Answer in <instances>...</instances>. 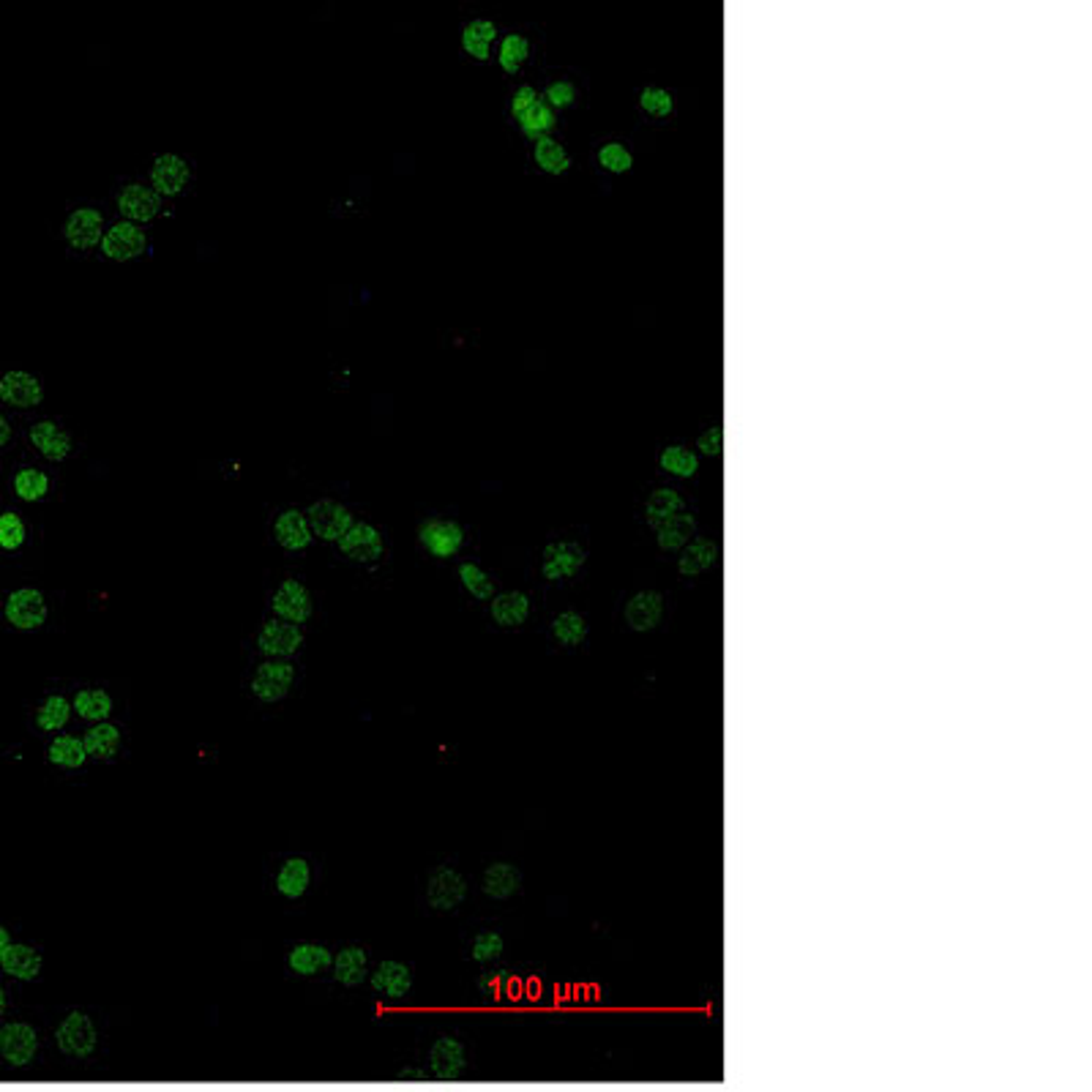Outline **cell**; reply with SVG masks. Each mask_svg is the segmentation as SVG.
Wrapping results in <instances>:
<instances>
[{
	"mask_svg": "<svg viewBox=\"0 0 1092 1092\" xmlns=\"http://www.w3.org/2000/svg\"><path fill=\"white\" fill-rule=\"evenodd\" d=\"M296 683V666L289 661H263L251 678V694L265 705L282 702Z\"/></svg>",
	"mask_w": 1092,
	"mask_h": 1092,
	"instance_id": "6da1fadb",
	"label": "cell"
},
{
	"mask_svg": "<svg viewBox=\"0 0 1092 1092\" xmlns=\"http://www.w3.org/2000/svg\"><path fill=\"white\" fill-rule=\"evenodd\" d=\"M467 898V882L465 877L451 866H437L432 874H429L427 882V901L432 910L448 912L457 910L462 901Z\"/></svg>",
	"mask_w": 1092,
	"mask_h": 1092,
	"instance_id": "7a4b0ae2",
	"label": "cell"
},
{
	"mask_svg": "<svg viewBox=\"0 0 1092 1092\" xmlns=\"http://www.w3.org/2000/svg\"><path fill=\"white\" fill-rule=\"evenodd\" d=\"M336 544H340L342 555L355 560V563H375L385 552V541L380 530L375 525H366V522H352L350 530Z\"/></svg>",
	"mask_w": 1092,
	"mask_h": 1092,
	"instance_id": "3957f363",
	"label": "cell"
},
{
	"mask_svg": "<svg viewBox=\"0 0 1092 1092\" xmlns=\"http://www.w3.org/2000/svg\"><path fill=\"white\" fill-rule=\"evenodd\" d=\"M270 607H274V615L277 621L293 623V626H301L312 617V596L303 588L298 579H284L277 588L274 598H270Z\"/></svg>",
	"mask_w": 1092,
	"mask_h": 1092,
	"instance_id": "277c9868",
	"label": "cell"
},
{
	"mask_svg": "<svg viewBox=\"0 0 1092 1092\" xmlns=\"http://www.w3.org/2000/svg\"><path fill=\"white\" fill-rule=\"evenodd\" d=\"M6 621L14 628L31 631V628L45 626L47 621V601L36 588H19L6 598Z\"/></svg>",
	"mask_w": 1092,
	"mask_h": 1092,
	"instance_id": "5b68a950",
	"label": "cell"
},
{
	"mask_svg": "<svg viewBox=\"0 0 1092 1092\" xmlns=\"http://www.w3.org/2000/svg\"><path fill=\"white\" fill-rule=\"evenodd\" d=\"M118 208L126 221L132 225H148L162 211V197L145 183H126L118 192Z\"/></svg>",
	"mask_w": 1092,
	"mask_h": 1092,
	"instance_id": "8992f818",
	"label": "cell"
},
{
	"mask_svg": "<svg viewBox=\"0 0 1092 1092\" xmlns=\"http://www.w3.org/2000/svg\"><path fill=\"white\" fill-rule=\"evenodd\" d=\"M307 522H309V528H312V535H317V539L340 541L342 535L350 530L352 516H350V511L342 506V502L328 500L326 497V500H317L312 509H309Z\"/></svg>",
	"mask_w": 1092,
	"mask_h": 1092,
	"instance_id": "52a82bcc",
	"label": "cell"
},
{
	"mask_svg": "<svg viewBox=\"0 0 1092 1092\" xmlns=\"http://www.w3.org/2000/svg\"><path fill=\"white\" fill-rule=\"evenodd\" d=\"M55 1041L57 1046H61L63 1055L88 1057L96 1048V1024L90 1022V1016H85V1013H69V1016L61 1022V1027H57Z\"/></svg>",
	"mask_w": 1092,
	"mask_h": 1092,
	"instance_id": "ba28073f",
	"label": "cell"
},
{
	"mask_svg": "<svg viewBox=\"0 0 1092 1092\" xmlns=\"http://www.w3.org/2000/svg\"><path fill=\"white\" fill-rule=\"evenodd\" d=\"M418 541L434 558H453L465 544V530L451 519H427L418 530Z\"/></svg>",
	"mask_w": 1092,
	"mask_h": 1092,
	"instance_id": "9c48e42d",
	"label": "cell"
},
{
	"mask_svg": "<svg viewBox=\"0 0 1092 1092\" xmlns=\"http://www.w3.org/2000/svg\"><path fill=\"white\" fill-rule=\"evenodd\" d=\"M38 1048V1036L31 1024L26 1022H12L6 1027H0V1055L9 1065L22 1068L36 1057Z\"/></svg>",
	"mask_w": 1092,
	"mask_h": 1092,
	"instance_id": "30bf717a",
	"label": "cell"
},
{
	"mask_svg": "<svg viewBox=\"0 0 1092 1092\" xmlns=\"http://www.w3.org/2000/svg\"><path fill=\"white\" fill-rule=\"evenodd\" d=\"M145 246H148V238H145L143 230H139L137 225H132V221H118V225L110 227L107 233H104V238H101L104 258L118 260V263H129V260L139 258L145 251Z\"/></svg>",
	"mask_w": 1092,
	"mask_h": 1092,
	"instance_id": "8fae6325",
	"label": "cell"
},
{
	"mask_svg": "<svg viewBox=\"0 0 1092 1092\" xmlns=\"http://www.w3.org/2000/svg\"><path fill=\"white\" fill-rule=\"evenodd\" d=\"M303 645L301 626H293V623L284 621H268L263 628H260L258 647L260 653L268 656V659H287Z\"/></svg>",
	"mask_w": 1092,
	"mask_h": 1092,
	"instance_id": "7c38bea8",
	"label": "cell"
},
{
	"mask_svg": "<svg viewBox=\"0 0 1092 1092\" xmlns=\"http://www.w3.org/2000/svg\"><path fill=\"white\" fill-rule=\"evenodd\" d=\"M584 565V549L577 541H555L544 549L541 558V574L546 579H565L574 577Z\"/></svg>",
	"mask_w": 1092,
	"mask_h": 1092,
	"instance_id": "4fadbf2b",
	"label": "cell"
},
{
	"mask_svg": "<svg viewBox=\"0 0 1092 1092\" xmlns=\"http://www.w3.org/2000/svg\"><path fill=\"white\" fill-rule=\"evenodd\" d=\"M192 170L178 153H162L151 167V188L159 197H178L186 188Z\"/></svg>",
	"mask_w": 1092,
	"mask_h": 1092,
	"instance_id": "5bb4252c",
	"label": "cell"
},
{
	"mask_svg": "<svg viewBox=\"0 0 1092 1092\" xmlns=\"http://www.w3.org/2000/svg\"><path fill=\"white\" fill-rule=\"evenodd\" d=\"M369 983L377 994L391 999H402L408 997L410 989H413V970L404 964V961H380L375 967V973H369Z\"/></svg>",
	"mask_w": 1092,
	"mask_h": 1092,
	"instance_id": "9a60e30c",
	"label": "cell"
},
{
	"mask_svg": "<svg viewBox=\"0 0 1092 1092\" xmlns=\"http://www.w3.org/2000/svg\"><path fill=\"white\" fill-rule=\"evenodd\" d=\"M104 216L96 208H77L75 214L66 221V241H69L75 249H94V246L101 244L104 238Z\"/></svg>",
	"mask_w": 1092,
	"mask_h": 1092,
	"instance_id": "2e32d148",
	"label": "cell"
},
{
	"mask_svg": "<svg viewBox=\"0 0 1092 1092\" xmlns=\"http://www.w3.org/2000/svg\"><path fill=\"white\" fill-rule=\"evenodd\" d=\"M0 399L12 408H36L45 399L42 383L31 371H6L0 377Z\"/></svg>",
	"mask_w": 1092,
	"mask_h": 1092,
	"instance_id": "e0dca14e",
	"label": "cell"
},
{
	"mask_svg": "<svg viewBox=\"0 0 1092 1092\" xmlns=\"http://www.w3.org/2000/svg\"><path fill=\"white\" fill-rule=\"evenodd\" d=\"M626 623L634 631H650L664 617V596L659 591H642L626 601Z\"/></svg>",
	"mask_w": 1092,
	"mask_h": 1092,
	"instance_id": "ac0fdd59",
	"label": "cell"
},
{
	"mask_svg": "<svg viewBox=\"0 0 1092 1092\" xmlns=\"http://www.w3.org/2000/svg\"><path fill=\"white\" fill-rule=\"evenodd\" d=\"M333 978L340 980L347 989H355V986L364 983L369 978V954H366L361 945H347L340 954L333 956Z\"/></svg>",
	"mask_w": 1092,
	"mask_h": 1092,
	"instance_id": "d6986e66",
	"label": "cell"
},
{
	"mask_svg": "<svg viewBox=\"0 0 1092 1092\" xmlns=\"http://www.w3.org/2000/svg\"><path fill=\"white\" fill-rule=\"evenodd\" d=\"M31 443L50 462H63L71 453V434L52 421H38L31 427Z\"/></svg>",
	"mask_w": 1092,
	"mask_h": 1092,
	"instance_id": "ffe728a7",
	"label": "cell"
},
{
	"mask_svg": "<svg viewBox=\"0 0 1092 1092\" xmlns=\"http://www.w3.org/2000/svg\"><path fill=\"white\" fill-rule=\"evenodd\" d=\"M274 535H277L279 546H284L287 552H301L312 544V528H309L307 514H301L298 509H289L284 514L277 516L274 522Z\"/></svg>",
	"mask_w": 1092,
	"mask_h": 1092,
	"instance_id": "44dd1931",
	"label": "cell"
},
{
	"mask_svg": "<svg viewBox=\"0 0 1092 1092\" xmlns=\"http://www.w3.org/2000/svg\"><path fill=\"white\" fill-rule=\"evenodd\" d=\"M429 1062L440 1079H457L465 1071V1046L457 1038H440L429 1052Z\"/></svg>",
	"mask_w": 1092,
	"mask_h": 1092,
	"instance_id": "7402d4cb",
	"label": "cell"
},
{
	"mask_svg": "<svg viewBox=\"0 0 1092 1092\" xmlns=\"http://www.w3.org/2000/svg\"><path fill=\"white\" fill-rule=\"evenodd\" d=\"M120 741H123V738H120V729L110 722H101L82 734V748H85V754L94 757V760L107 762L118 757Z\"/></svg>",
	"mask_w": 1092,
	"mask_h": 1092,
	"instance_id": "603a6c76",
	"label": "cell"
},
{
	"mask_svg": "<svg viewBox=\"0 0 1092 1092\" xmlns=\"http://www.w3.org/2000/svg\"><path fill=\"white\" fill-rule=\"evenodd\" d=\"M289 970L296 975H320L322 970H328L333 964V954L326 948V945H317V942H301L296 948L289 950L287 956Z\"/></svg>",
	"mask_w": 1092,
	"mask_h": 1092,
	"instance_id": "cb8c5ba5",
	"label": "cell"
},
{
	"mask_svg": "<svg viewBox=\"0 0 1092 1092\" xmlns=\"http://www.w3.org/2000/svg\"><path fill=\"white\" fill-rule=\"evenodd\" d=\"M42 954H38L36 948H31V945H9L6 954L0 956V967H3V973L12 975V978L17 980H33L36 978L38 973H42Z\"/></svg>",
	"mask_w": 1092,
	"mask_h": 1092,
	"instance_id": "d4e9b609",
	"label": "cell"
},
{
	"mask_svg": "<svg viewBox=\"0 0 1092 1092\" xmlns=\"http://www.w3.org/2000/svg\"><path fill=\"white\" fill-rule=\"evenodd\" d=\"M312 882V868L303 858H287L277 872V893L284 898H301Z\"/></svg>",
	"mask_w": 1092,
	"mask_h": 1092,
	"instance_id": "484cf974",
	"label": "cell"
},
{
	"mask_svg": "<svg viewBox=\"0 0 1092 1092\" xmlns=\"http://www.w3.org/2000/svg\"><path fill=\"white\" fill-rule=\"evenodd\" d=\"M530 615V598L519 591L500 593V596L492 598V617H495L497 626L514 628L522 626Z\"/></svg>",
	"mask_w": 1092,
	"mask_h": 1092,
	"instance_id": "4316f807",
	"label": "cell"
},
{
	"mask_svg": "<svg viewBox=\"0 0 1092 1092\" xmlns=\"http://www.w3.org/2000/svg\"><path fill=\"white\" fill-rule=\"evenodd\" d=\"M716 558H718V549L713 541L694 539V541H689L683 549H680L678 568H680V574H685V577H697V574L708 572L710 565L716 563Z\"/></svg>",
	"mask_w": 1092,
	"mask_h": 1092,
	"instance_id": "83f0119b",
	"label": "cell"
},
{
	"mask_svg": "<svg viewBox=\"0 0 1092 1092\" xmlns=\"http://www.w3.org/2000/svg\"><path fill=\"white\" fill-rule=\"evenodd\" d=\"M522 886V874L519 868L511 866V863H492L484 872V893L490 898H511Z\"/></svg>",
	"mask_w": 1092,
	"mask_h": 1092,
	"instance_id": "f1b7e54d",
	"label": "cell"
},
{
	"mask_svg": "<svg viewBox=\"0 0 1092 1092\" xmlns=\"http://www.w3.org/2000/svg\"><path fill=\"white\" fill-rule=\"evenodd\" d=\"M71 710H77V716H82L85 722L101 724L107 722L110 713H113V697L104 689H82L77 691Z\"/></svg>",
	"mask_w": 1092,
	"mask_h": 1092,
	"instance_id": "f546056e",
	"label": "cell"
},
{
	"mask_svg": "<svg viewBox=\"0 0 1092 1092\" xmlns=\"http://www.w3.org/2000/svg\"><path fill=\"white\" fill-rule=\"evenodd\" d=\"M683 511H685V502L678 492L656 490L653 495L647 497L645 516H647V525H650L653 530H659L664 522L675 519V516L683 514Z\"/></svg>",
	"mask_w": 1092,
	"mask_h": 1092,
	"instance_id": "4dcf8cb0",
	"label": "cell"
},
{
	"mask_svg": "<svg viewBox=\"0 0 1092 1092\" xmlns=\"http://www.w3.org/2000/svg\"><path fill=\"white\" fill-rule=\"evenodd\" d=\"M47 760L55 767L80 771L85 760H88V754L82 748L80 738H75V734H57L55 741L50 743V748H47Z\"/></svg>",
	"mask_w": 1092,
	"mask_h": 1092,
	"instance_id": "1f68e13d",
	"label": "cell"
},
{
	"mask_svg": "<svg viewBox=\"0 0 1092 1092\" xmlns=\"http://www.w3.org/2000/svg\"><path fill=\"white\" fill-rule=\"evenodd\" d=\"M691 535H694V516H691L689 511L678 514L675 519L664 522V525L656 530V541H659V546L666 549V552H678V549H683L691 541Z\"/></svg>",
	"mask_w": 1092,
	"mask_h": 1092,
	"instance_id": "d6a6232c",
	"label": "cell"
},
{
	"mask_svg": "<svg viewBox=\"0 0 1092 1092\" xmlns=\"http://www.w3.org/2000/svg\"><path fill=\"white\" fill-rule=\"evenodd\" d=\"M495 36V22H490V19H473L470 26L465 28V33H462V47H465L467 55L478 57V61H486Z\"/></svg>",
	"mask_w": 1092,
	"mask_h": 1092,
	"instance_id": "836d02e7",
	"label": "cell"
},
{
	"mask_svg": "<svg viewBox=\"0 0 1092 1092\" xmlns=\"http://www.w3.org/2000/svg\"><path fill=\"white\" fill-rule=\"evenodd\" d=\"M555 123H558V118H555V110L549 107L544 99L535 101L533 107H530L528 113L519 118V126H522V132H525V137L535 139V143H539L541 137H549V132L555 129Z\"/></svg>",
	"mask_w": 1092,
	"mask_h": 1092,
	"instance_id": "e575fe53",
	"label": "cell"
},
{
	"mask_svg": "<svg viewBox=\"0 0 1092 1092\" xmlns=\"http://www.w3.org/2000/svg\"><path fill=\"white\" fill-rule=\"evenodd\" d=\"M69 716H71L69 699L61 697V694H52V697H47L45 702L38 705L36 724H38V729H45V732H57V729L69 724Z\"/></svg>",
	"mask_w": 1092,
	"mask_h": 1092,
	"instance_id": "d590c367",
	"label": "cell"
},
{
	"mask_svg": "<svg viewBox=\"0 0 1092 1092\" xmlns=\"http://www.w3.org/2000/svg\"><path fill=\"white\" fill-rule=\"evenodd\" d=\"M535 162H539L541 170L549 172V176H560V172H565L572 167V156H568L563 145L552 137H541L539 143H535Z\"/></svg>",
	"mask_w": 1092,
	"mask_h": 1092,
	"instance_id": "8d00e7d4",
	"label": "cell"
},
{
	"mask_svg": "<svg viewBox=\"0 0 1092 1092\" xmlns=\"http://www.w3.org/2000/svg\"><path fill=\"white\" fill-rule=\"evenodd\" d=\"M552 634L560 645L577 647L579 642L588 636V623H584V617L579 615V612H572V609H568V612H560V615L555 617Z\"/></svg>",
	"mask_w": 1092,
	"mask_h": 1092,
	"instance_id": "74e56055",
	"label": "cell"
},
{
	"mask_svg": "<svg viewBox=\"0 0 1092 1092\" xmlns=\"http://www.w3.org/2000/svg\"><path fill=\"white\" fill-rule=\"evenodd\" d=\"M14 492H17L19 500L36 502L50 492V478L36 467H26L14 476Z\"/></svg>",
	"mask_w": 1092,
	"mask_h": 1092,
	"instance_id": "f35d334b",
	"label": "cell"
},
{
	"mask_svg": "<svg viewBox=\"0 0 1092 1092\" xmlns=\"http://www.w3.org/2000/svg\"><path fill=\"white\" fill-rule=\"evenodd\" d=\"M459 579L465 584V591L470 593L478 601H490L495 598V582L490 579V574L484 568H478L476 563H462L459 565Z\"/></svg>",
	"mask_w": 1092,
	"mask_h": 1092,
	"instance_id": "ab89813d",
	"label": "cell"
},
{
	"mask_svg": "<svg viewBox=\"0 0 1092 1092\" xmlns=\"http://www.w3.org/2000/svg\"><path fill=\"white\" fill-rule=\"evenodd\" d=\"M697 465H699L697 453L685 446H669V448H664V453H661V467H664L666 473H675V476H680V478L694 476V473H697Z\"/></svg>",
	"mask_w": 1092,
	"mask_h": 1092,
	"instance_id": "60d3db41",
	"label": "cell"
},
{
	"mask_svg": "<svg viewBox=\"0 0 1092 1092\" xmlns=\"http://www.w3.org/2000/svg\"><path fill=\"white\" fill-rule=\"evenodd\" d=\"M530 55V42L525 36H519V33H511V36L502 38V45H500V66L509 75H516L519 71V66L525 61H528Z\"/></svg>",
	"mask_w": 1092,
	"mask_h": 1092,
	"instance_id": "b9f144b4",
	"label": "cell"
},
{
	"mask_svg": "<svg viewBox=\"0 0 1092 1092\" xmlns=\"http://www.w3.org/2000/svg\"><path fill=\"white\" fill-rule=\"evenodd\" d=\"M26 522H22V516L14 514V511H6V514H0V549H6V552H17L19 546L26 544Z\"/></svg>",
	"mask_w": 1092,
	"mask_h": 1092,
	"instance_id": "7bdbcfd3",
	"label": "cell"
},
{
	"mask_svg": "<svg viewBox=\"0 0 1092 1092\" xmlns=\"http://www.w3.org/2000/svg\"><path fill=\"white\" fill-rule=\"evenodd\" d=\"M598 162H601L603 170L609 172H628L631 170V164H634V159H631L626 145L607 143L601 151H598Z\"/></svg>",
	"mask_w": 1092,
	"mask_h": 1092,
	"instance_id": "ee69618b",
	"label": "cell"
},
{
	"mask_svg": "<svg viewBox=\"0 0 1092 1092\" xmlns=\"http://www.w3.org/2000/svg\"><path fill=\"white\" fill-rule=\"evenodd\" d=\"M502 954V937L495 934V931H481V934L473 940V959L478 964H490L497 956Z\"/></svg>",
	"mask_w": 1092,
	"mask_h": 1092,
	"instance_id": "f6af8a7d",
	"label": "cell"
},
{
	"mask_svg": "<svg viewBox=\"0 0 1092 1092\" xmlns=\"http://www.w3.org/2000/svg\"><path fill=\"white\" fill-rule=\"evenodd\" d=\"M640 104L647 115L664 118L672 113V96L664 88H645L640 96Z\"/></svg>",
	"mask_w": 1092,
	"mask_h": 1092,
	"instance_id": "bcb514c9",
	"label": "cell"
},
{
	"mask_svg": "<svg viewBox=\"0 0 1092 1092\" xmlns=\"http://www.w3.org/2000/svg\"><path fill=\"white\" fill-rule=\"evenodd\" d=\"M574 99H577V88H574L568 80H558V82H552L549 88H546L544 101L552 110H565V107H572Z\"/></svg>",
	"mask_w": 1092,
	"mask_h": 1092,
	"instance_id": "7dc6e473",
	"label": "cell"
},
{
	"mask_svg": "<svg viewBox=\"0 0 1092 1092\" xmlns=\"http://www.w3.org/2000/svg\"><path fill=\"white\" fill-rule=\"evenodd\" d=\"M535 101H539V94H535V88H530V85H522V88L514 94V99H511V113H514V118L519 120L522 115H525L530 107H533Z\"/></svg>",
	"mask_w": 1092,
	"mask_h": 1092,
	"instance_id": "c3c4849f",
	"label": "cell"
},
{
	"mask_svg": "<svg viewBox=\"0 0 1092 1092\" xmlns=\"http://www.w3.org/2000/svg\"><path fill=\"white\" fill-rule=\"evenodd\" d=\"M722 437H724V434H722V429H718V427L708 429V432H705L702 437H699V451L708 453V457H718V453H722Z\"/></svg>",
	"mask_w": 1092,
	"mask_h": 1092,
	"instance_id": "681fc988",
	"label": "cell"
},
{
	"mask_svg": "<svg viewBox=\"0 0 1092 1092\" xmlns=\"http://www.w3.org/2000/svg\"><path fill=\"white\" fill-rule=\"evenodd\" d=\"M478 986H481V992H484L486 997H497L502 989V978H497V975H484V978L478 980Z\"/></svg>",
	"mask_w": 1092,
	"mask_h": 1092,
	"instance_id": "f907efd6",
	"label": "cell"
},
{
	"mask_svg": "<svg viewBox=\"0 0 1092 1092\" xmlns=\"http://www.w3.org/2000/svg\"><path fill=\"white\" fill-rule=\"evenodd\" d=\"M9 440H12V427H9L6 415H0V448L6 446Z\"/></svg>",
	"mask_w": 1092,
	"mask_h": 1092,
	"instance_id": "816d5d0a",
	"label": "cell"
},
{
	"mask_svg": "<svg viewBox=\"0 0 1092 1092\" xmlns=\"http://www.w3.org/2000/svg\"><path fill=\"white\" fill-rule=\"evenodd\" d=\"M9 945H12V934H9V931L3 929V926H0V956L6 954Z\"/></svg>",
	"mask_w": 1092,
	"mask_h": 1092,
	"instance_id": "f5cc1de1",
	"label": "cell"
},
{
	"mask_svg": "<svg viewBox=\"0 0 1092 1092\" xmlns=\"http://www.w3.org/2000/svg\"><path fill=\"white\" fill-rule=\"evenodd\" d=\"M402 1079H424L421 1071H402Z\"/></svg>",
	"mask_w": 1092,
	"mask_h": 1092,
	"instance_id": "db71d44e",
	"label": "cell"
},
{
	"mask_svg": "<svg viewBox=\"0 0 1092 1092\" xmlns=\"http://www.w3.org/2000/svg\"><path fill=\"white\" fill-rule=\"evenodd\" d=\"M3 1011H6V992L0 989V1016H3Z\"/></svg>",
	"mask_w": 1092,
	"mask_h": 1092,
	"instance_id": "11a10c76",
	"label": "cell"
}]
</instances>
